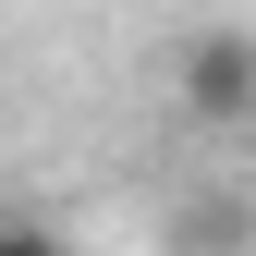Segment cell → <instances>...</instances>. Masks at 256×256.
Listing matches in <instances>:
<instances>
[{
    "instance_id": "cell-1",
    "label": "cell",
    "mask_w": 256,
    "mask_h": 256,
    "mask_svg": "<svg viewBox=\"0 0 256 256\" xmlns=\"http://www.w3.org/2000/svg\"><path fill=\"white\" fill-rule=\"evenodd\" d=\"M171 122L208 146L256 134V24H183L171 37Z\"/></svg>"
},
{
    "instance_id": "cell-2",
    "label": "cell",
    "mask_w": 256,
    "mask_h": 256,
    "mask_svg": "<svg viewBox=\"0 0 256 256\" xmlns=\"http://www.w3.org/2000/svg\"><path fill=\"white\" fill-rule=\"evenodd\" d=\"M0 256H74V244H61L49 220H0Z\"/></svg>"
}]
</instances>
